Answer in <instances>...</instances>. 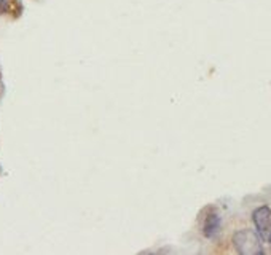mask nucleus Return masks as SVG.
<instances>
[{
    "label": "nucleus",
    "mask_w": 271,
    "mask_h": 255,
    "mask_svg": "<svg viewBox=\"0 0 271 255\" xmlns=\"http://www.w3.org/2000/svg\"><path fill=\"white\" fill-rule=\"evenodd\" d=\"M220 230V217L217 214H209L206 222H204V228H202V232L208 238H214Z\"/></svg>",
    "instance_id": "7ed1b4c3"
},
{
    "label": "nucleus",
    "mask_w": 271,
    "mask_h": 255,
    "mask_svg": "<svg viewBox=\"0 0 271 255\" xmlns=\"http://www.w3.org/2000/svg\"><path fill=\"white\" fill-rule=\"evenodd\" d=\"M268 241H270V244H271V233H270V238H268Z\"/></svg>",
    "instance_id": "39448f33"
},
{
    "label": "nucleus",
    "mask_w": 271,
    "mask_h": 255,
    "mask_svg": "<svg viewBox=\"0 0 271 255\" xmlns=\"http://www.w3.org/2000/svg\"><path fill=\"white\" fill-rule=\"evenodd\" d=\"M252 220L256 225V232L262 241H268L271 233V209L268 206H260L252 212Z\"/></svg>",
    "instance_id": "f03ea898"
},
{
    "label": "nucleus",
    "mask_w": 271,
    "mask_h": 255,
    "mask_svg": "<svg viewBox=\"0 0 271 255\" xmlns=\"http://www.w3.org/2000/svg\"><path fill=\"white\" fill-rule=\"evenodd\" d=\"M233 244L236 250L242 255H260L264 254V248H262V238L257 234L254 230H240L233 236Z\"/></svg>",
    "instance_id": "f257e3e1"
},
{
    "label": "nucleus",
    "mask_w": 271,
    "mask_h": 255,
    "mask_svg": "<svg viewBox=\"0 0 271 255\" xmlns=\"http://www.w3.org/2000/svg\"><path fill=\"white\" fill-rule=\"evenodd\" d=\"M4 6H5V0H0V10H2Z\"/></svg>",
    "instance_id": "20e7f679"
}]
</instances>
